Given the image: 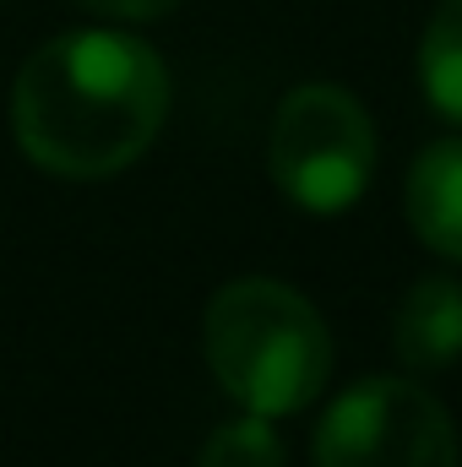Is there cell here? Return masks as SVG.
I'll use <instances>...</instances> for the list:
<instances>
[{
    "label": "cell",
    "instance_id": "obj_1",
    "mask_svg": "<svg viewBox=\"0 0 462 467\" xmlns=\"http://www.w3.org/2000/svg\"><path fill=\"white\" fill-rule=\"evenodd\" d=\"M169 115L163 60L110 27L49 38L11 82L16 147L60 180H104L136 163Z\"/></svg>",
    "mask_w": 462,
    "mask_h": 467
},
{
    "label": "cell",
    "instance_id": "obj_2",
    "mask_svg": "<svg viewBox=\"0 0 462 467\" xmlns=\"http://www.w3.org/2000/svg\"><path fill=\"white\" fill-rule=\"evenodd\" d=\"M202 348L245 413L283 419L321 397L332 375V332L321 310L278 277H234L213 294Z\"/></svg>",
    "mask_w": 462,
    "mask_h": 467
},
{
    "label": "cell",
    "instance_id": "obj_3",
    "mask_svg": "<svg viewBox=\"0 0 462 467\" xmlns=\"http://www.w3.org/2000/svg\"><path fill=\"white\" fill-rule=\"evenodd\" d=\"M267 163L294 207L348 213L375 180V125L353 93L332 82H305L272 115Z\"/></svg>",
    "mask_w": 462,
    "mask_h": 467
},
{
    "label": "cell",
    "instance_id": "obj_4",
    "mask_svg": "<svg viewBox=\"0 0 462 467\" xmlns=\"http://www.w3.org/2000/svg\"><path fill=\"white\" fill-rule=\"evenodd\" d=\"M316 467H457V430L425 386L375 375L327 408Z\"/></svg>",
    "mask_w": 462,
    "mask_h": 467
},
{
    "label": "cell",
    "instance_id": "obj_5",
    "mask_svg": "<svg viewBox=\"0 0 462 467\" xmlns=\"http://www.w3.org/2000/svg\"><path fill=\"white\" fill-rule=\"evenodd\" d=\"M392 348L408 369L436 375L462 358V283L457 277H419L392 321Z\"/></svg>",
    "mask_w": 462,
    "mask_h": 467
},
{
    "label": "cell",
    "instance_id": "obj_6",
    "mask_svg": "<svg viewBox=\"0 0 462 467\" xmlns=\"http://www.w3.org/2000/svg\"><path fill=\"white\" fill-rule=\"evenodd\" d=\"M408 223L414 234L462 266V141H436L408 169Z\"/></svg>",
    "mask_w": 462,
    "mask_h": 467
},
{
    "label": "cell",
    "instance_id": "obj_7",
    "mask_svg": "<svg viewBox=\"0 0 462 467\" xmlns=\"http://www.w3.org/2000/svg\"><path fill=\"white\" fill-rule=\"evenodd\" d=\"M419 82L430 109L462 125V0H441L425 44H419Z\"/></svg>",
    "mask_w": 462,
    "mask_h": 467
},
{
    "label": "cell",
    "instance_id": "obj_8",
    "mask_svg": "<svg viewBox=\"0 0 462 467\" xmlns=\"http://www.w3.org/2000/svg\"><path fill=\"white\" fill-rule=\"evenodd\" d=\"M196 467H283V441H278L272 419L245 413V419H234V424L207 435Z\"/></svg>",
    "mask_w": 462,
    "mask_h": 467
},
{
    "label": "cell",
    "instance_id": "obj_9",
    "mask_svg": "<svg viewBox=\"0 0 462 467\" xmlns=\"http://www.w3.org/2000/svg\"><path fill=\"white\" fill-rule=\"evenodd\" d=\"M77 5H88V11H99V16H125V22H147V16H163V11H174L180 0H77Z\"/></svg>",
    "mask_w": 462,
    "mask_h": 467
}]
</instances>
